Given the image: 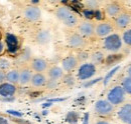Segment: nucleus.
I'll return each instance as SVG.
<instances>
[{"instance_id": "33", "label": "nucleus", "mask_w": 131, "mask_h": 124, "mask_svg": "<svg viewBox=\"0 0 131 124\" xmlns=\"http://www.w3.org/2000/svg\"><path fill=\"white\" fill-rule=\"evenodd\" d=\"M102 80V78H96V79H93V80H88L87 82H85L84 84H83V86L84 87H86V88H88V87H91V86H93L94 84H96V83H98L99 81H101Z\"/></svg>"}, {"instance_id": "35", "label": "nucleus", "mask_w": 131, "mask_h": 124, "mask_svg": "<svg viewBox=\"0 0 131 124\" xmlns=\"http://www.w3.org/2000/svg\"><path fill=\"white\" fill-rule=\"evenodd\" d=\"M83 13H84L85 17H86V18H88V19H91V18H93V17H94V11H92V10L85 9Z\"/></svg>"}, {"instance_id": "19", "label": "nucleus", "mask_w": 131, "mask_h": 124, "mask_svg": "<svg viewBox=\"0 0 131 124\" xmlns=\"http://www.w3.org/2000/svg\"><path fill=\"white\" fill-rule=\"evenodd\" d=\"M5 77H6V82L17 85L19 81V69L11 68L7 72H5Z\"/></svg>"}, {"instance_id": "25", "label": "nucleus", "mask_w": 131, "mask_h": 124, "mask_svg": "<svg viewBox=\"0 0 131 124\" xmlns=\"http://www.w3.org/2000/svg\"><path fill=\"white\" fill-rule=\"evenodd\" d=\"M78 119H79V114L76 111H70L66 115V120L70 124H76L78 122Z\"/></svg>"}, {"instance_id": "28", "label": "nucleus", "mask_w": 131, "mask_h": 124, "mask_svg": "<svg viewBox=\"0 0 131 124\" xmlns=\"http://www.w3.org/2000/svg\"><path fill=\"white\" fill-rule=\"evenodd\" d=\"M124 90L125 93H129L131 94V77H126L123 82H122V86H121Z\"/></svg>"}, {"instance_id": "17", "label": "nucleus", "mask_w": 131, "mask_h": 124, "mask_svg": "<svg viewBox=\"0 0 131 124\" xmlns=\"http://www.w3.org/2000/svg\"><path fill=\"white\" fill-rule=\"evenodd\" d=\"M48 76L49 79H52L56 81H59L65 76V72L60 66H52L48 69Z\"/></svg>"}, {"instance_id": "12", "label": "nucleus", "mask_w": 131, "mask_h": 124, "mask_svg": "<svg viewBox=\"0 0 131 124\" xmlns=\"http://www.w3.org/2000/svg\"><path fill=\"white\" fill-rule=\"evenodd\" d=\"M78 64H79V61H78L76 56L69 55L62 60V69L64 70V72L70 73L77 68Z\"/></svg>"}, {"instance_id": "18", "label": "nucleus", "mask_w": 131, "mask_h": 124, "mask_svg": "<svg viewBox=\"0 0 131 124\" xmlns=\"http://www.w3.org/2000/svg\"><path fill=\"white\" fill-rule=\"evenodd\" d=\"M31 50L29 48H24L20 51V53L17 55L16 62L18 64H25L27 62L31 61Z\"/></svg>"}, {"instance_id": "32", "label": "nucleus", "mask_w": 131, "mask_h": 124, "mask_svg": "<svg viewBox=\"0 0 131 124\" xmlns=\"http://www.w3.org/2000/svg\"><path fill=\"white\" fill-rule=\"evenodd\" d=\"M122 40L124 41L125 44L131 46V29L129 30H126L123 33V36H122Z\"/></svg>"}, {"instance_id": "29", "label": "nucleus", "mask_w": 131, "mask_h": 124, "mask_svg": "<svg viewBox=\"0 0 131 124\" xmlns=\"http://www.w3.org/2000/svg\"><path fill=\"white\" fill-rule=\"evenodd\" d=\"M119 69H120V67H119V66H116V67H114L111 71H109V72L107 73V75L104 78V85H107V84L109 83V81L111 80V78L114 76L115 74H116V72H117Z\"/></svg>"}, {"instance_id": "39", "label": "nucleus", "mask_w": 131, "mask_h": 124, "mask_svg": "<svg viewBox=\"0 0 131 124\" xmlns=\"http://www.w3.org/2000/svg\"><path fill=\"white\" fill-rule=\"evenodd\" d=\"M83 124H89V113H86L83 118Z\"/></svg>"}, {"instance_id": "21", "label": "nucleus", "mask_w": 131, "mask_h": 124, "mask_svg": "<svg viewBox=\"0 0 131 124\" xmlns=\"http://www.w3.org/2000/svg\"><path fill=\"white\" fill-rule=\"evenodd\" d=\"M105 11H106V14L110 17H117V16L120 14V11H121V7L118 3H115V2H112V3H109L106 8H105Z\"/></svg>"}, {"instance_id": "37", "label": "nucleus", "mask_w": 131, "mask_h": 124, "mask_svg": "<svg viewBox=\"0 0 131 124\" xmlns=\"http://www.w3.org/2000/svg\"><path fill=\"white\" fill-rule=\"evenodd\" d=\"M6 81V77H5V72L0 71V84H2L3 82Z\"/></svg>"}, {"instance_id": "26", "label": "nucleus", "mask_w": 131, "mask_h": 124, "mask_svg": "<svg viewBox=\"0 0 131 124\" xmlns=\"http://www.w3.org/2000/svg\"><path fill=\"white\" fill-rule=\"evenodd\" d=\"M122 59V55L121 54H111L109 55L107 58H105V61L106 63L109 65V64H114V63H117Z\"/></svg>"}, {"instance_id": "4", "label": "nucleus", "mask_w": 131, "mask_h": 124, "mask_svg": "<svg viewBox=\"0 0 131 124\" xmlns=\"http://www.w3.org/2000/svg\"><path fill=\"white\" fill-rule=\"evenodd\" d=\"M125 99V92L121 86H115L109 90L107 94V100L114 106L121 104Z\"/></svg>"}, {"instance_id": "15", "label": "nucleus", "mask_w": 131, "mask_h": 124, "mask_svg": "<svg viewBox=\"0 0 131 124\" xmlns=\"http://www.w3.org/2000/svg\"><path fill=\"white\" fill-rule=\"evenodd\" d=\"M48 78L43 73H33L30 84L32 87L39 88V87H45L47 85Z\"/></svg>"}, {"instance_id": "13", "label": "nucleus", "mask_w": 131, "mask_h": 124, "mask_svg": "<svg viewBox=\"0 0 131 124\" xmlns=\"http://www.w3.org/2000/svg\"><path fill=\"white\" fill-rule=\"evenodd\" d=\"M86 44V40L85 38L81 36L78 32L77 33H73L68 37V45L72 48L75 49H79L85 46Z\"/></svg>"}, {"instance_id": "1", "label": "nucleus", "mask_w": 131, "mask_h": 124, "mask_svg": "<svg viewBox=\"0 0 131 124\" xmlns=\"http://www.w3.org/2000/svg\"><path fill=\"white\" fill-rule=\"evenodd\" d=\"M54 15L59 20H61L67 27L73 28L78 25V17L68 6L58 7L54 11Z\"/></svg>"}, {"instance_id": "20", "label": "nucleus", "mask_w": 131, "mask_h": 124, "mask_svg": "<svg viewBox=\"0 0 131 124\" xmlns=\"http://www.w3.org/2000/svg\"><path fill=\"white\" fill-rule=\"evenodd\" d=\"M35 41L38 44L45 45L50 41V33L49 30H40L35 35Z\"/></svg>"}, {"instance_id": "24", "label": "nucleus", "mask_w": 131, "mask_h": 124, "mask_svg": "<svg viewBox=\"0 0 131 124\" xmlns=\"http://www.w3.org/2000/svg\"><path fill=\"white\" fill-rule=\"evenodd\" d=\"M6 42H7V45H8L9 49H11V48H12V50H14V49L16 50L17 49L18 41H17L15 36H13L11 34H7V36H6Z\"/></svg>"}, {"instance_id": "23", "label": "nucleus", "mask_w": 131, "mask_h": 124, "mask_svg": "<svg viewBox=\"0 0 131 124\" xmlns=\"http://www.w3.org/2000/svg\"><path fill=\"white\" fill-rule=\"evenodd\" d=\"M90 57H91V60H92L91 63H93L94 65L101 64L105 60V56H104V53L102 51H95V52H93Z\"/></svg>"}, {"instance_id": "22", "label": "nucleus", "mask_w": 131, "mask_h": 124, "mask_svg": "<svg viewBox=\"0 0 131 124\" xmlns=\"http://www.w3.org/2000/svg\"><path fill=\"white\" fill-rule=\"evenodd\" d=\"M11 68H12V61L10 59H8L7 57L1 56L0 57V71L7 72Z\"/></svg>"}, {"instance_id": "31", "label": "nucleus", "mask_w": 131, "mask_h": 124, "mask_svg": "<svg viewBox=\"0 0 131 124\" xmlns=\"http://www.w3.org/2000/svg\"><path fill=\"white\" fill-rule=\"evenodd\" d=\"M77 57V59H78V61L79 62H85L89 57H90V54L87 52V51H80L79 53H78V55L76 56Z\"/></svg>"}, {"instance_id": "27", "label": "nucleus", "mask_w": 131, "mask_h": 124, "mask_svg": "<svg viewBox=\"0 0 131 124\" xmlns=\"http://www.w3.org/2000/svg\"><path fill=\"white\" fill-rule=\"evenodd\" d=\"M84 5L86 6V9L96 11V10H98L99 2L98 1H92V0L91 1H86V2H84Z\"/></svg>"}, {"instance_id": "3", "label": "nucleus", "mask_w": 131, "mask_h": 124, "mask_svg": "<svg viewBox=\"0 0 131 124\" xmlns=\"http://www.w3.org/2000/svg\"><path fill=\"white\" fill-rule=\"evenodd\" d=\"M103 46L109 52H112V53L117 52L122 47V39L118 34L112 33L109 36L105 37L103 41Z\"/></svg>"}, {"instance_id": "40", "label": "nucleus", "mask_w": 131, "mask_h": 124, "mask_svg": "<svg viewBox=\"0 0 131 124\" xmlns=\"http://www.w3.org/2000/svg\"><path fill=\"white\" fill-rule=\"evenodd\" d=\"M95 124H111V123L108 122V121H105V120H99V121H97Z\"/></svg>"}, {"instance_id": "9", "label": "nucleus", "mask_w": 131, "mask_h": 124, "mask_svg": "<svg viewBox=\"0 0 131 124\" xmlns=\"http://www.w3.org/2000/svg\"><path fill=\"white\" fill-rule=\"evenodd\" d=\"M78 33L85 37H92L95 34V25L90 21H84L78 26Z\"/></svg>"}, {"instance_id": "14", "label": "nucleus", "mask_w": 131, "mask_h": 124, "mask_svg": "<svg viewBox=\"0 0 131 124\" xmlns=\"http://www.w3.org/2000/svg\"><path fill=\"white\" fill-rule=\"evenodd\" d=\"M118 118L124 124H131V104H125L119 109Z\"/></svg>"}, {"instance_id": "2", "label": "nucleus", "mask_w": 131, "mask_h": 124, "mask_svg": "<svg viewBox=\"0 0 131 124\" xmlns=\"http://www.w3.org/2000/svg\"><path fill=\"white\" fill-rule=\"evenodd\" d=\"M96 72H97L96 65H94L91 62H84L78 68L77 78L82 80V81L90 80V78L93 77L96 74Z\"/></svg>"}, {"instance_id": "16", "label": "nucleus", "mask_w": 131, "mask_h": 124, "mask_svg": "<svg viewBox=\"0 0 131 124\" xmlns=\"http://www.w3.org/2000/svg\"><path fill=\"white\" fill-rule=\"evenodd\" d=\"M130 23L131 16L129 14H127V13H120L115 19V25L120 29L126 28Z\"/></svg>"}, {"instance_id": "30", "label": "nucleus", "mask_w": 131, "mask_h": 124, "mask_svg": "<svg viewBox=\"0 0 131 124\" xmlns=\"http://www.w3.org/2000/svg\"><path fill=\"white\" fill-rule=\"evenodd\" d=\"M63 80H64V83H65L66 85H68V86H73V85H75V82H76L74 76L71 75V74L65 75L63 77Z\"/></svg>"}, {"instance_id": "10", "label": "nucleus", "mask_w": 131, "mask_h": 124, "mask_svg": "<svg viewBox=\"0 0 131 124\" xmlns=\"http://www.w3.org/2000/svg\"><path fill=\"white\" fill-rule=\"evenodd\" d=\"M32 70L27 67H21L19 69V81H18V85L20 86H26L28 84H30L31 81V77H32Z\"/></svg>"}, {"instance_id": "41", "label": "nucleus", "mask_w": 131, "mask_h": 124, "mask_svg": "<svg viewBox=\"0 0 131 124\" xmlns=\"http://www.w3.org/2000/svg\"><path fill=\"white\" fill-rule=\"evenodd\" d=\"M127 73H128V75H129V77H131V66L128 68V70H127Z\"/></svg>"}, {"instance_id": "34", "label": "nucleus", "mask_w": 131, "mask_h": 124, "mask_svg": "<svg viewBox=\"0 0 131 124\" xmlns=\"http://www.w3.org/2000/svg\"><path fill=\"white\" fill-rule=\"evenodd\" d=\"M57 85H58V81L52 80V79H48V81H47V85H46V86H47L49 89H52V88H56Z\"/></svg>"}, {"instance_id": "8", "label": "nucleus", "mask_w": 131, "mask_h": 124, "mask_svg": "<svg viewBox=\"0 0 131 124\" xmlns=\"http://www.w3.org/2000/svg\"><path fill=\"white\" fill-rule=\"evenodd\" d=\"M23 16L26 20L28 21H37L39 20L40 16H41V11L37 6L30 5L24 8L23 10Z\"/></svg>"}, {"instance_id": "6", "label": "nucleus", "mask_w": 131, "mask_h": 124, "mask_svg": "<svg viewBox=\"0 0 131 124\" xmlns=\"http://www.w3.org/2000/svg\"><path fill=\"white\" fill-rule=\"evenodd\" d=\"M29 68L32 70L33 73H43L49 69V63L43 58L34 57L30 61Z\"/></svg>"}, {"instance_id": "11", "label": "nucleus", "mask_w": 131, "mask_h": 124, "mask_svg": "<svg viewBox=\"0 0 131 124\" xmlns=\"http://www.w3.org/2000/svg\"><path fill=\"white\" fill-rule=\"evenodd\" d=\"M113 26L109 22H100L95 26V34L98 37H107L112 34Z\"/></svg>"}, {"instance_id": "36", "label": "nucleus", "mask_w": 131, "mask_h": 124, "mask_svg": "<svg viewBox=\"0 0 131 124\" xmlns=\"http://www.w3.org/2000/svg\"><path fill=\"white\" fill-rule=\"evenodd\" d=\"M0 124H13V123L8 118L3 117V116H0Z\"/></svg>"}, {"instance_id": "7", "label": "nucleus", "mask_w": 131, "mask_h": 124, "mask_svg": "<svg viewBox=\"0 0 131 124\" xmlns=\"http://www.w3.org/2000/svg\"><path fill=\"white\" fill-rule=\"evenodd\" d=\"M17 92V85L11 84L9 82H3L0 84V97L2 98H11Z\"/></svg>"}, {"instance_id": "5", "label": "nucleus", "mask_w": 131, "mask_h": 124, "mask_svg": "<svg viewBox=\"0 0 131 124\" xmlns=\"http://www.w3.org/2000/svg\"><path fill=\"white\" fill-rule=\"evenodd\" d=\"M94 109L98 115L105 117V116H109L112 114V112L114 111V106L108 100L100 99L95 103Z\"/></svg>"}, {"instance_id": "38", "label": "nucleus", "mask_w": 131, "mask_h": 124, "mask_svg": "<svg viewBox=\"0 0 131 124\" xmlns=\"http://www.w3.org/2000/svg\"><path fill=\"white\" fill-rule=\"evenodd\" d=\"M8 113H10L11 115H14V116H18V117L22 116V114H21L20 112H16V111H14V110H8Z\"/></svg>"}]
</instances>
